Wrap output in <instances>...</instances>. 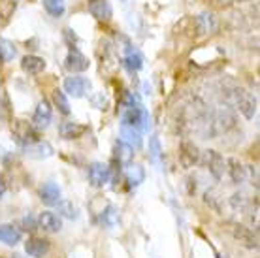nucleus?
I'll use <instances>...</instances> for the list:
<instances>
[{"mask_svg": "<svg viewBox=\"0 0 260 258\" xmlns=\"http://www.w3.org/2000/svg\"><path fill=\"white\" fill-rule=\"evenodd\" d=\"M123 124H128L136 130H149L151 126V119L147 110L143 108H126V113L123 115Z\"/></svg>", "mask_w": 260, "mask_h": 258, "instance_id": "obj_1", "label": "nucleus"}, {"mask_svg": "<svg viewBox=\"0 0 260 258\" xmlns=\"http://www.w3.org/2000/svg\"><path fill=\"white\" fill-rule=\"evenodd\" d=\"M232 98H234L236 108L247 117V119H253L254 111H256V98L251 92H247L245 89H234Z\"/></svg>", "mask_w": 260, "mask_h": 258, "instance_id": "obj_2", "label": "nucleus"}, {"mask_svg": "<svg viewBox=\"0 0 260 258\" xmlns=\"http://www.w3.org/2000/svg\"><path fill=\"white\" fill-rule=\"evenodd\" d=\"M64 90L70 96L81 98L91 90V81L81 78V76H70V78L64 79Z\"/></svg>", "mask_w": 260, "mask_h": 258, "instance_id": "obj_3", "label": "nucleus"}, {"mask_svg": "<svg viewBox=\"0 0 260 258\" xmlns=\"http://www.w3.org/2000/svg\"><path fill=\"white\" fill-rule=\"evenodd\" d=\"M13 138L21 143V145H32V143L38 142V136L34 132V128L25 121H15L13 124Z\"/></svg>", "mask_w": 260, "mask_h": 258, "instance_id": "obj_4", "label": "nucleus"}, {"mask_svg": "<svg viewBox=\"0 0 260 258\" xmlns=\"http://www.w3.org/2000/svg\"><path fill=\"white\" fill-rule=\"evenodd\" d=\"M200 160V153H198V147L190 140H185L179 147V162H181L183 168H192L196 162Z\"/></svg>", "mask_w": 260, "mask_h": 258, "instance_id": "obj_5", "label": "nucleus"}, {"mask_svg": "<svg viewBox=\"0 0 260 258\" xmlns=\"http://www.w3.org/2000/svg\"><path fill=\"white\" fill-rule=\"evenodd\" d=\"M204 162H206V166L211 174L217 177V179H221L222 175H224V170H226V164H224V158H222L217 151H206L204 153Z\"/></svg>", "mask_w": 260, "mask_h": 258, "instance_id": "obj_6", "label": "nucleus"}, {"mask_svg": "<svg viewBox=\"0 0 260 258\" xmlns=\"http://www.w3.org/2000/svg\"><path fill=\"white\" fill-rule=\"evenodd\" d=\"M110 181V170L102 162H92L89 166V183L92 187H104Z\"/></svg>", "mask_w": 260, "mask_h": 258, "instance_id": "obj_7", "label": "nucleus"}, {"mask_svg": "<svg viewBox=\"0 0 260 258\" xmlns=\"http://www.w3.org/2000/svg\"><path fill=\"white\" fill-rule=\"evenodd\" d=\"M89 58L85 57L83 53L76 49V47H72L70 51H68V57H66V68L74 74H78V72H85L89 68Z\"/></svg>", "mask_w": 260, "mask_h": 258, "instance_id": "obj_8", "label": "nucleus"}, {"mask_svg": "<svg viewBox=\"0 0 260 258\" xmlns=\"http://www.w3.org/2000/svg\"><path fill=\"white\" fill-rule=\"evenodd\" d=\"M32 123L36 128H47L49 123H51V106L47 100H40L36 110H34Z\"/></svg>", "mask_w": 260, "mask_h": 258, "instance_id": "obj_9", "label": "nucleus"}, {"mask_svg": "<svg viewBox=\"0 0 260 258\" xmlns=\"http://www.w3.org/2000/svg\"><path fill=\"white\" fill-rule=\"evenodd\" d=\"M194 28L198 34H211L217 28V21H215V15L209 12L200 13L198 17H194Z\"/></svg>", "mask_w": 260, "mask_h": 258, "instance_id": "obj_10", "label": "nucleus"}, {"mask_svg": "<svg viewBox=\"0 0 260 258\" xmlns=\"http://www.w3.org/2000/svg\"><path fill=\"white\" fill-rule=\"evenodd\" d=\"M38 226L46 232H59L62 228V220L59 215H55L53 211H44L38 217Z\"/></svg>", "mask_w": 260, "mask_h": 258, "instance_id": "obj_11", "label": "nucleus"}, {"mask_svg": "<svg viewBox=\"0 0 260 258\" xmlns=\"http://www.w3.org/2000/svg\"><path fill=\"white\" fill-rule=\"evenodd\" d=\"M89 12L98 21H110L111 15H113V10H111L108 0H94V2H91L89 4Z\"/></svg>", "mask_w": 260, "mask_h": 258, "instance_id": "obj_12", "label": "nucleus"}, {"mask_svg": "<svg viewBox=\"0 0 260 258\" xmlns=\"http://www.w3.org/2000/svg\"><path fill=\"white\" fill-rule=\"evenodd\" d=\"M25 251H26V254H30V256H34V258L46 256L47 252H49V241H46V239H42V238L28 239L25 243Z\"/></svg>", "mask_w": 260, "mask_h": 258, "instance_id": "obj_13", "label": "nucleus"}, {"mask_svg": "<svg viewBox=\"0 0 260 258\" xmlns=\"http://www.w3.org/2000/svg\"><path fill=\"white\" fill-rule=\"evenodd\" d=\"M40 200L46 206H57L60 202V188L55 183H46L40 188Z\"/></svg>", "mask_w": 260, "mask_h": 258, "instance_id": "obj_14", "label": "nucleus"}, {"mask_svg": "<svg viewBox=\"0 0 260 258\" xmlns=\"http://www.w3.org/2000/svg\"><path fill=\"white\" fill-rule=\"evenodd\" d=\"M21 68H23L26 74L36 76V74L46 70V60L42 57H36V55H26V57H23V60H21Z\"/></svg>", "mask_w": 260, "mask_h": 258, "instance_id": "obj_15", "label": "nucleus"}, {"mask_svg": "<svg viewBox=\"0 0 260 258\" xmlns=\"http://www.w3.org/2000/svg\"><path fill=\"white\" fill-rule=\"evenodd\" d=\"M121 138H123L121 142H124L132 149L142 147V134H140V130L132 128L128 124H121Z\"/></svg>", "mask_w": 260, "mask_h": 258, "instance_id": "obj_16", "label": "nucleus"}, {"mask_svg": "<svg viewBox=\"0 0 260 258\" xmlns=\"http://www.w3.org/2000/svg\"><path fill=\"white\" fill-rule=\"evenodd\" d=\"M59 132L64 140H76V138H81L87 132V126H83V124L79 123H62Z\"/></svg>", "mask_w": 260, "mask_h": 258, "instance_id": "obj_17", "label": "nucleus"}, {"mask_svg": "<svg viewBox=\"0 0 260 258\" xmlns=\"http://www.w3.org/2000/svg\"><path fill=\"white\" fill-rule=\"evenodd\" d=\"M0 241L6 245H17L21 241V232L12 224L0 226Z\"/></svg>", "mask_w": 260, "mask_h": 258, "instance_id": "obj_18", "label": "nucleus"}, {"mask_svg": "<svg viewBox=\"0 0 260 258\" xmlns=\"http://www.w3.org/2000/svg\"><path fill=\"white\" fill-rule=\"evenodd\" d=\"M28 155L32 158H47L53 155V147L47 142H36L28 145Z\"/></svg>", "mask_w": 260, "mask_h": 258, "instance_id": "obj_19", "label": "nucleus"}, {"mask_svg": "<svg viewBox=\"0 0 260 258\" xmlns=\"http://www.w3.org/2000/svg\"><path fill=\"white\" fill-rule=\"evenodd\" d=\"M115 156H117L119 164H128V162L132 160V156H134V149L119 140V142L115 143Z\"/></svg>", "mask_w": 260, "mask_h": 258, "instance_id": "obj_20", "label": "nucleus"}, {"mask_svg": "<svg viewBox=\"0 0 260 258\" xmlns=\"http://www.w3.org/2000/svg\"><path fill=\"white\" fill-rule=\"evenodd\" d=\"M126 179H128L130 187H138V185H142L143 179H145V170L140 166V164H132L126 172Z\"/></svg>", "mask_w": 260, "mask_h": 258, "instance_id": "obj_21", "label": "nucleus"}, {"mask_svg": "<svg viewBox=\"0 0 260 258\" xmlns=\"http://www.w3.org/2000/svg\"><path fill=\"white\" fill-rule=\"evenodd\" d=\"M15 55H17L15 44L6 38H0V58H2L4 62H10V60L15 58Z\"/></svg>", "mask_w": 260, "mask_h": 258, "instance_id": "obj_22", "label": "nucleus"}, {"mask_svg": "<svg viewBox=\"0 0 260 258\" xmlns=\"http://www.w3.org/2000/svg\"><path fill=\"white\" fill-rule=\"evenodd\" d=\"M226 166H228V168H226L228 175L232 177V181H234V183H241V181L245 179V170H243V166H241L236 158H230V160L226 162Z\"/></svg>", "mask_w": 260, "mask_h": 258, "instance_id": "obj_23", "label": "nucleus"}, {"mask_svg": "<svg viewBox=\"0 0 260 258\" xmlns=\"http://www.w3.org/2000/svg\"><path fill=\"white\" fill-rule=\"evenodd\" d=\"M234 236L240 239L243 245L249 247V249H254V247H256V238H254L253 234L249 232L245 226H236V228H234Z\"/></svg>", "mask_w": 260, "mask_h": 258, "instance_id": "obj_24", "label": "nucleus"}, {"mask_svg": "<svg viewBox=\"0 0 260 258\" xmlns=\"http://www.w3.org/2000/svg\"><path fill=\"white\" fill-rule=\"evenodd\" d=\"M124 66H126L130 72L142 70V66H143L142 55H140L138 51H128L126 53V57H124Z\"/></svg>", "mask_w": 260, "mask_h": 258, "instance_id": "obj_25", "label": "nucleus"}, {"mask_svg": "<svg viewBox=\"0 0 260 258\" xmlns=\"http://www.w3.org/2000/svg\"><path fill=\"white\" fill-rule=\"evenodd\" d=\"M44 8L47 10L49 15L60 17L66 10V4H64V0H44Z\"/></svg>", "mask_w": 260, "mask_h": 258, "instance_id": "obj_26", "label": "nucleus"}, {"mask_svg": "<svg viewBox=\"0 0 260 258\" xmlns=\"http://www.w3.org/2000/svg\"><path fill=\"white\" fill-rule=\"evenodd\" d=\"M53 102H55V106L59 108V111L62 113V115H68L70 113V104H68V100H66V94L62 92V90H55L53 92Z\"/></svg>", "mask_w": 260, "mask_h": 258, "instance_id": "obj_27", "label": "nucleus"}, {"mask_svg": "<svg viewBox=\"0 0 260 258\" xmlns=\"http://www.w3.org/2000/svg\"><path fill=\"white\" fill-rule=\"evenodd\" d=\"M57 206H59V213L64 215L66 219H76V217H78V209H76V206H74L72 202H68V200L59 202Z\"/></svg>", "mask_w": 260, "mask_h": 258, "instance_id": "obj_28", "label": "nucleus"}, {"mask_svg": "<svg viewBox=\"0 0 260 258\" xmlns=\"http://www.w3.org/2000/svg\"><path fill=\"white\" fill-rule=\"evenodd\" d=\"M15 0H0V17H4V23H6L12 13L15 12Z\"/></svg>", "mask_w": 260, "mask_h": 258, "instance_id": "obj_29", "label": "nucleus"}, {"mask_svg": "<svg viewBox=\"0 0 260 258\" xmlns=\"http://www.w3.org/2000/svg\"><path fill=\"white\" fill-rule=\"evenodd\" d=\"M102 220H104L106 226H110V228H113V226L119 222V213L117 209L113 206H108V209H106V213L102 215Z\"/></svg>", "mask_w": 260, "mask_h": 258, "instance_id": "obj_30", "label": "nucleus"}, {"mask_svg": "<svg viewBox=\"0 0 260 258\" xmlns=\"http://www.w3.org/2000/svg\"><path fill=\"white\" fill-rule=\"evenodd\" d=\"M149 156L153 162H158L160 160V156H162V147H160L158 138H151L149 140Z\"/></svg>", "mask_w": 260, "mask_h": 258, "instance_id": "obj_31", "label": "nucleus"}, {"mask_svg": "<svg viewBox=\"0 0 260 258\" xmlns=\"http://www.w3.org/2000/svg\"><path fill=\"white\" fill-rule=\"evenodd\" d=\"M23 222H25L26 230H36V228H34V222H32V219H30V217H28V219H25Z\"/></svg>", "mask_w": 260, "mask_h": 258, "instance_id": "obj_32", "label": "nucleus"}, {"mask_svg": "<svg viewBox=\"0 0 260 258\" xmlns=\"http://www.w3.org/2000/svg\"><path fill=\"white\" fill-rule=\"evenodd\" d=\"M217 4H221V6H228V4H232V2H236V0H215Z\"/></svg>", "mask_w": 260, "mask_h": 258, "instance_id": "obj_33", "label": "nucleus"}, {"mask_svg": "<svg viewBox=\"0 0 260 258\" xmlns=\"http://www.w3.org/2000/svg\"><path fill=\"white\" fill-rule=\"evenodd\" d=\"M4 194V185H2V181H0V196Z\"/></svg>", "mask_w": 260, "mask_h": 258, "instance_id": "obj_34", "label": "nucleus"}, {"mask_svg": "<svg viewBox=\"0 0 260 258\" xmlns=\"http://www.w3.org/2000/svg\"><path fill=\"white\" fill-rule=\"evenodd\" d=\"M89 2H94V0H89Z\"/></svg>", "mask_w": 260, "mask_h": 258, "instance_id": "obj_35", "label": "nucleus"}, {"mask_svg": "<svg viewBox=\"0 0 260 258\" xmlns=\"http://www.w3.org/2000/svg\"><path fill=\"white\" fill-rule=\"evenodd\" d=\"M240 2H243V0H240Z\"/></svg>", "mask_w": 260, "mask_h": 258, "instance_id": "obj_36", "label": "nucleus"}, {"mask_svg": "<svg viewBox=\"0 0 260 258\" xmlns=\"http://www.w3.org/2000/svg\"><path fill=\"white\" fill-rule=\"evenodd\" d=\"M123 2H126V0H123Z\"/></svg>", "mask_w": 260, "mask_h": 258, "instance_id": "obj_37", "label": "nucleus"}, {"mask_svg": "<svg viewBox=\"0 0 260 258\" xmlns=\"http://www.w3.org/2000/svg\"><path fill=\"white\" fill-rule=\"evenodd\" d=\"M219 258H222V256H219Z\"/></svg>", "mask_w": 260, "mask_h": 258, "instance_id": "obj_38", "label": "nucleus"}]
</instances>
